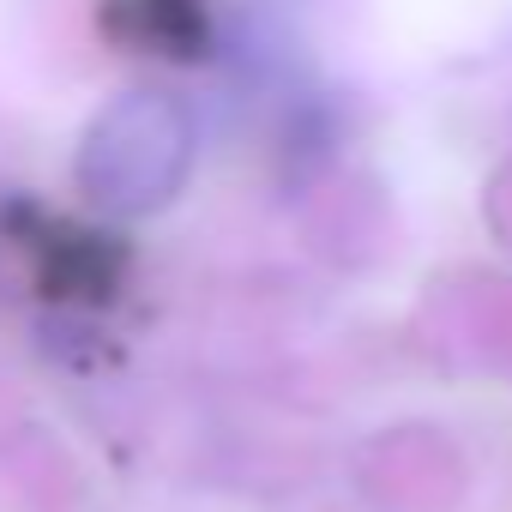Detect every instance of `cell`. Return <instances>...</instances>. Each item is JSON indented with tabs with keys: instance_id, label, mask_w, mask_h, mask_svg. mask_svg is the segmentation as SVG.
Masks as SVG:
<instances>
[{
	"instance_id": "1",
	"label": "cell",
	"mask_w": 512,
	"mask_h": 512,
	"mask_svg": "<svg viewBox=\"0 0 512 512\" xmlns=\"http://www.w3.org/2000/svg\"><path fill=\"white\" fill-rule=\"evenodd\" d=\"M187 163H193L187 109L157 91H133L91 121L79 145V187L103 211H157L187 181Z\"/></svg>"
}]
</instances>
